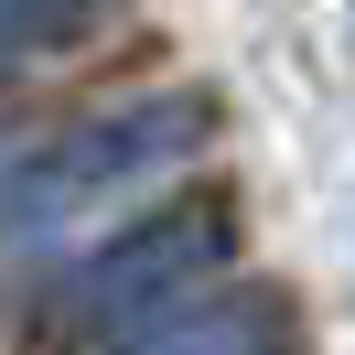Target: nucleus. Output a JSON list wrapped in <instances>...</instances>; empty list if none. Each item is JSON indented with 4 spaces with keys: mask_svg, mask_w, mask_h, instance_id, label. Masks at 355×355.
Here are the masks:
<instances>
[{
    "mask_svg": "<svg viewBox=\"0 0 355 355\" xmlns=\"http://www.w3.org/2000/svg\"><path fill=\"white\" fill-rule=\"evenodd\" d=\"M216 259H226V205L194 194V205L140 216L119 248H97V259L54 291V312L33 323V355H97V345H119L130 323H151V312L173 302L183 280H205Z\"/></svg>",
    "mask_w": 355,
    "mask_h": 355,
    "instance_id": "1",
    "label": "nucleus"
},
{
    "mask_svg": "<svg viewBox=\"0 0 355 355\" xmlns=\"http://www.w3.org/2000/svg\"><path fill=\"white\" fill-rule=\"evenodd\" d=\"M194 97H173V108H130V119H97V130H76L65 151L44 162V173L22 183V205H11V226H44V216H65V205H87V194H108V183H130V173H151V162H173L183 140H194Z\"/></svg>",
    "mask_w": 355,
    "mask_h": 355,
    "instance_id": "2",
    "label": "nucleus"
},
{
    "mask_svg": "<svg viewBox=\"0 0 355 355\" xmlns=\"http://www.w3.org/2000/svg\"><path fill=\"white\" fill-rule=\"evenodd\" d=\"M291 345V323H280V302L269 291H237L226 312H205V323H183V334H162L151 355H280Z\"/></svg>",
    "mask_w": 355,
    "mask_h": 355,
    "instance_id": "3",
    "label": "nucleus"
}]
</instances>
